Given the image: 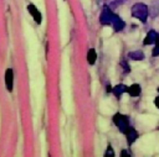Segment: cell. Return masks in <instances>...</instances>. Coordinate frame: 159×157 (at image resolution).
Returning a JSON list of instances; mask_svg holds the SVG:
<instances>
[{"mask_svg": "<svg viewBox=\"0 0 159 157\" xmlns=\"http://www.w3.org/2000/svg\"><path fill=\"white\" fill-rule=\"evenodd\" d=\"M97 61V52L94 48H89L88 52H87V62L89 66H93Z\"/></svg>", "mask_w": 159, "mask_h": 157, "instance_id": "obj_11", "label": "cell"}, {"mask_svg": "<svg viewBox=\"0 0 159 157\" xmlns=\"http://www.w3.org/2000/svg\"><path fill=\"white\" fill-rule=\"evenodd\" d=\"M159 38V35H158V32L155 31V30H149L148 31V33H147V36L144 37V40H143V45L144 46H150V45H154L155 42H157V40Z\"/></svg>", "mask_w": 159, "mask_h": 157, "instance_id": "obj_6", "label": "cell"}, {"mask_svg": "<svg viewBox=\"0 0 159 157\" xmlns=\"http://www.w3.org/2000/svg\"><path fill=\"white\" fill-rule=\"evenodd\" d=\"M130 15L134 19L139 20L140 22H145L148 19V15H149L148 6L144 2H135L130 7Z\"/></svg>", "mask_w": 159, "mask_h": 157, "instance_id": "obj_1", "label": "cell"}, {"mask_svg": "<svg viewBox=\"0 0 159 157\" xmlns=\"http://www.w3.org/2000/svg\"><path fill=\"white\" fill-rule=\"evenodd\" d=\"M114 156H116V153H114L113 147L111 145H108L107 148H106V152H104V156L103 157H114Z\"/></svg>", "mask_w": 159, "mask_h": 157, "instance_id": "obj_13", "label": "cell"}, {"mask_svg": "<svg viewBox=\"0 0 159 157\" xmlns=\"http://www.w3.org/2000/svg\"><path fill=\"white\" fill-rule=\"evenodd\" d=\"M119 157H130V155H129V152L127 151V150H122L120 151V156Z\"/></svg>", "mask_w": 159, "mask_h": 157, "instance_id": "obj_16", "label": "cell"}, {"mask_svg": "<svg viewBox=\"0 0 159 157\" xmlns=\"http://www.w3.org/2000/svg\"><path fill=\"white\" fill-rule=\"evenodd\" d=\"M112 91H113V94L116 95V98L119 99L123 93H127V91H128V87L124 85V84H117V85L113 87V90H112Z\"/></svg>", "mask_w": 159, "mask_h": 157, "instance_id": "obj_9", "label": "cell"}, {"mask_svg": "<svg viewBox=\"0 0 159 157\" xmlns=\"http://www.w3.org/2000/svg\"><path fill=\"white\" fill-rule=\"evenodd\" d=\"M111 26L113 27V30H114V31L119 32V31H122V30L124 28L125 22L122 20V17H120V16H118L117 14H114L113 20H112V25H111Z\"/></svg>", "mask_w": 159, "mask_h": 157, "instance_id": "obj_8", "label": "cell"}, {"mask_svg": "<svg viewBox=\"0 0 159 157\" xmlns=\"http://www.w3.org/2000/svg\"><path fill=\"white\" fill-rule=\"evenodd\" d=\"M124 135H125V137H127V143H128V146H132V145L137 141V138L139 137L138 131H137L133 126H129V127L127 129V131L124 132Z\"/></svg>", "mask_w": 159, "mask_h": 157, "instance_id": "obj_5", "label": "cell"}, {"mask_svg": "<svg viewBox=\"0 0 159 157\" xmlns=\"http://www.w3.org/2000/svg\"><path fill=\"white\" fill-rule=\"evenodd\" d=\"M112 120H113L114 125L118 127V130H119L122 134H124V132L127 131V129L130 126V125H129V119H128V116H127V115H123V114H120V112L114 114L113 117H112Z\"/></svg>", "mask_w": 159, "mask_h": 157, "instance_id": "obj_2", "label": "cell"}, {"mask_svg": "<svg viewBox=\"0 0 159 157\" xmlns=\"http://www.w3.org/2000/svg\"><path fill=\"white\" fill-rule=\"evenodd\" d=\"M4 80H5L6 89H7L9 91H11V90H12V87H14V70H12V68H7V69L5 70Z\"/></svg>", "mask_w": 159, "mask_h": 157, "instance_id": "obj_7", "label": "cell"}, {"mask_svg": "<svg viewBox=\"0 0 159 157\" xmlns=\"http://www.w3.org/2000/svg\"><path fill=\"white\" fill-rule=\"evenodd\" d=\"M152 56H153V57L159 56V38H158L157 42L154 43V49L152 51Z\"/></svg>", "mask_w": 159, "mask_h": 157, "instance_id": "obj_14", "label": "cell"}, {"mask_svg": "<svg viewBox=\"0 0 159 157\" xmlns=\"http://www.w3.org/2000/svg\"><path fill=\"white\" fill-rule=\"evenodd\" d=\"M113 16H114V12L112 11V9L108 7V6H104L103 10L101 11V15H99V22H101V25H103V26L112 25Z\"/></svg>", "mask_w": 159, "mask_h": 157, "instance_id": "obj_3", "label": "cell"}, {"mask_svg": "<svg viewBox=\"0 0 159 157\" xmlns=\"http://www.w3.org/2000/svg\"><path fill=\"white\" fill-rule=\"evenodd\" d=\"M26 9H27L29 14L31 15L32 20H34V21H35L37 25H40V23L42 22V15H41L40 10L37 9V6H36V5H34V4H29Z\"/></svg>", "mask_w": 159, "mask_h": 157, "instance_id": "obj_4", "label": "cell"}, {"mask_svg": "<svg viewBox=\"0 0 159 157\" xmlns=\"http://www.w3.org/2000/svg\"><path fill=\"white\" fill-rule=\"evenodd\" d=\"M128 57H129L130 59H134V61H142V59H144V53H143L140 49H138V51L129 52V53H128Z\"/></svg>", "mask_w": 159, "mask_h": 157, "instance_id": "obj_12", "label": "cell"}, {"mask_svg": "<svg viewBox=\"0 0 159 157\" xmlns=\"http://www.w3.org/2000/svg\"><path fill=\"white\" fill-rule=\"evenodd\" d=\"M125 1H127V0H114V1H113V2H112V4L109 5V7H111V9L113 10V9H116V7L118 6V5H120V4L125 2Z\"/></svg>", "mask_w": 159, "mask_h": 157, "instance_id": "obj_15", "label": "cell"}, {"mask_svg": "<svg viewBox=\"0 0 159 157\" xmlns=\"http://www.w3.org/2000/svg\"><path fill=\"white\" fill-rule=\"evenodd\" d=\"M158 93H159V88H158Z\"/></svg>", "mask_w": 159, "mask_h": 157, "instance_id": "obj_18", "label": "cell"}, {"mask_svg": "<svg viewBox=\"0 0 159 157\" xmlns=\"http://www.w3.org/2000/svg\"><path fill=\"white\" fill-rule=\"evenodd\" d=\"M140 91H142V88H140V85L139 84H137V83H134V84H132V85H129L128 87V94L130 95V96H139L140 95Z\"/></svg>", "mask_w": 159, "mask_h": 157, "instance_id": "obj_10", "label": "cell"}, {"mask_svg": "<svg viewBox=\"0 0 159 157\" xmlns=\"http://www.w3.org/2000/svg\"><path fill=\"white\" fill-rule=\"evenodd\" d=\"M154 105H155V106L159 109V95H158V96L154 99Z\"/></svg>", "mask_w": 159, "mask_h": 157, "instance_id": "obj_17", "label": "cell"}]
</instances>
